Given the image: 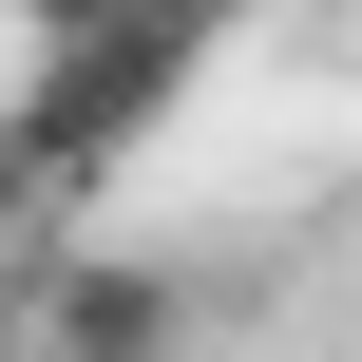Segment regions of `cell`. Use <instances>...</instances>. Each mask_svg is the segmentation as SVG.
<instances>
[{"instance_id": "obj_2", "label": "cell", "mask_w": 362, "mask_h": 362, "mask_svg": "<svg viewBox=\"0 0 362 362\" xmlns=\"http://www.w3.org/2000/svg\"><path fill=\"white\" fill-rule=\"evenodd\" d=\"M19 362H191V286L134 248H76L19 286Z\"/></svg>"}, {"instance_id": "obj_3", "label": "cell", "mask_w": 362, "mask_h": 362, "mask_svg": "<svg viewBox=\"0 0 362 362\" xmlns=\"http://www.w3.org/2000/svg\"><path fill=\"white\" fill-rule=\"evenodd\" d=\"M38 210H57V191H38V172H19V134H0V305H19V229H38Z\"/></svg>"}, {"instance_id": "obj_1", "label": "cell", "mask_w": 362, "mask_h": 362, "mask_svg": "<svg viewBox=\"0 0 362 362\" xmlns=\"http://www.w3.org/2000/svg\"><path fill=\"white\" fill-rule=\"evenodd\" d=\"M191 57H210V19H191V0H115V19L38 38L19 115H0V134H19V172H38V191H95V172H115L172 95H191Z\"/></svg>"}, {"instance_id": "obj_5", "label": "cell", "mask_w": 362, "mask_h": 362, "mask_svg": "<svg viewBox=\"0 0 362 362\" xmlns=\"http://www.w3.org/2000/svg\"><path fill=\"white\" fill-rule=\"evenodd\" d=\"M191 19H210V38H229V19H248V0H191Z\"/></svg>"}, {"instance_id": "obj_4", "label": "cell", "mask_w": 362, "mask_h": 362, "mask_svg": "<svg viewBox=\"0 0 362 362\" xmlns=\"http://www.w3.org/2000/svg\"><path fill=\"white\" fill-rule=\"evenodd\" d=\"M76 19H115V0H19V38H76Z\"/></svg>"}]
</instances>
